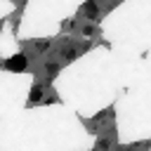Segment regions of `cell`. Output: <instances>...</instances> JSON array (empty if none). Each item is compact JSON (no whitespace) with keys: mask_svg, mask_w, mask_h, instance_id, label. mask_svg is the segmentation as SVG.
I'll return each instance as SVG.
<instances>
[{"mask_svg":"<svg viewBox=\"0 0 151 151\" xmlns=\"http://www.w3.org/2000/svg\"><path fill=\"white\" fill-rule=\"evenodd\" d=\"M5 68H9V71H24L26 66H28V57L26 54H14L9 61H5L2 64Z\"/></svg>","mask_w":151,"mask_h":151,"instance_id":"1","label":"cell"}]
</instances>
